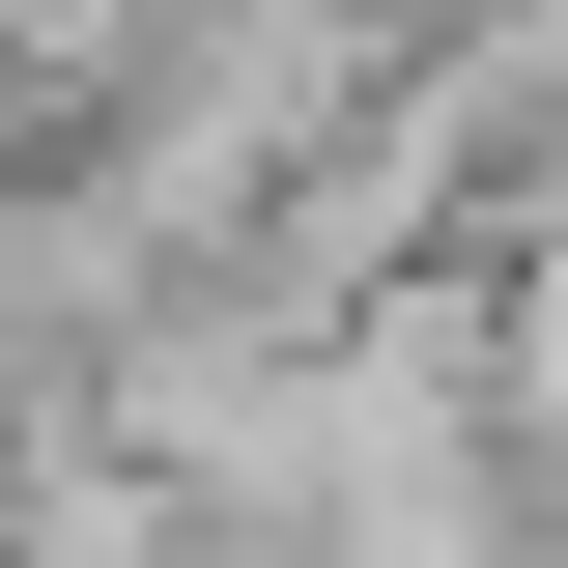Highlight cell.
Listing matches in <instances>:
<instances>
[{"mask_svg":"<svg viewBox=\"0 0 568 568\" xmlns=\"http://www.w3.org/2000/svg\"><path fill=\"white\" fill-rule=\"evenodd\" d=\"M114 29H142V0H0V85H29V114H58V85L114 58Z\"/></svg>","mask_w":568,"mask_h":568,"instance_id":"obj_2","label":"cell"},{"mask_svg":"<svg viewBox=\"0 0 568 568\" xmlns=\"http://www.w3.org/2000/svg\"><path fill=\"white\" fill-rule=\"evenodd\" d=\"M455 256H484V398H511V455H568V142L455 227Z\"/></svg>","mask_w":568,"mask_h":568,"instance_id":"obj_1","label":"cell"},{"mask_svg":"<svg viewBox=\"0 0 568 568\" xmlns=\"http://www.w3.org/2000/svg\"><path fill=\"white\" fill-rule=\"evenodd\" d=\"M0 171H29V85H0Z\"/></svg>","mask_w":568,"mask_h":568,"instance_id":"obj_3","label":"cell"}]
</instances>
